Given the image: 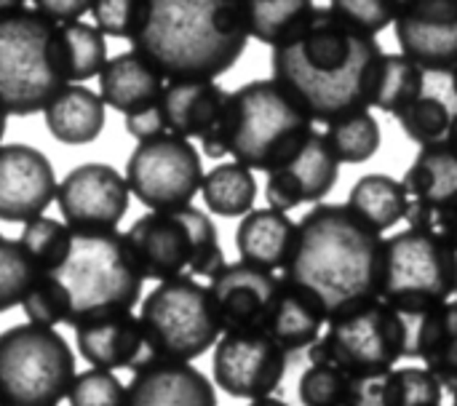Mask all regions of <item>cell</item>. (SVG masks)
<instances>
[{"label": "cell", "instance_id": "cell-19", "mask_svg": "<svg viewBox=\"0 0 457 406\" xmlns=\"http://www.w3.org/2000/svg\"><path fill=\"white\" fill-rule=\"evenodd\" d=\"M340 177V163L324 134L313 131L308 142L276 171L268 174L265 198L270 209L292 211L303 203H319L327 198Z\"/></svg>", "mask_w": 457, "mask_h": 406}, {"label": "cell", "instance_id": "cell-16", "mask_svg": "<svg viewBox=\"0 0 457 406\" xmlns=\"http://www.w3.org/2000/svg\"><path fill=\"white\" fill-rule=\"evenodd\" d=\"M284 276L254 268L249 262H228L209 278V294L222 327L228 332H265L268 316L278 300Z\"/></svg>", "mask_w": 457, "mask_h": 406}, {"label": "cell", "instance_id": "cell-48", "mask_svg": "<svg viewBox=\"0 0 457 406\" xmlns=\"http://www.w3.org/2000/svg\"><path fill=\"white\" fill-rule=\"evenodd\" d=\"M5 126H8V112L0 110V145H3V137H5Z\"/></svg>", "mask_w": 457, "mask_h": 406}, {"label": "cell", "instance_id": "cell-10", "mask_svg": "<svg viewBox=\"0 0 457 406\" xmlns=\"http://www.w3.org/2000/svg\"><path fill=\"white\" fill-rule=\"evenodd\" d=\"M139 324L155 361L190 364L222 337L209 286L190 276L161 281L139 305Z\"/></svg>", "mask_w": 457, "mask_h": 406}, {"label": "cell", "instance_id": "cell-12", "mask_svg": "<svg viewBox=\"0 0 457 406\" xmlns=\"http://www.w3.org/2000/svg\"><path fill=\"white\" fill-rule=\"evenodd\" d=\"M201 153L190 139L163 134L137 145L126 163L129 190L150 211L190 206L204 185Z\"/></svg>", "mask_w": 457, "mask_h": 406}, {"label": "cell", "instance_id": "cell-26", "mask_svg": "<svg viewBox=\"0 0 457 406\" xmlns=\"http://www.w3.org/2000/svg\"><path fill=\"white\" fill-rule=\"evenodd\" d=\"M324 324L327 316L316 305V300H311L303 289L292 286L284 278L278 300L268 316L265 335H270L289 356H295L300 351H311L319 343Z\"/></svg>", "mask_w": 457, "mask_h": 406}, {"label": "cell", "instance_id": "cell-23", "mask_svg": "<svg viewBox=\"0 0 457 406\" xmlns=\"http://www.w3.org/2000/svg\"><path fill=\"white\" fill-rule=\"evenodd\" d=\"M166 78L134 48L107 59L99 75V96L107 107L118 110L123 118L139 112L161 99Z\"/></svg>", "mask_w": 457, "mask_h": 406}, {"label": "cell", "instance_id": "cell-22", "mask_svg": "<svg viewBox=\"0 0 457 406\" xmlns=\"http://www.w3.org/2000/svg\"><path fill=\"white\" fill-rule=\"evenodd\" d=\"M230 91L214 80H174L166 83L158 112L166 134L182 139H204L222 118Z\"/></svg>", "mask_w": 457, "mask_h": 406}, {"label": "cell", "instance_id": "cell-36", "mask_svg": "<svg viewBox=\"0 0 457 406\" xmlns=\"http://www.w3.org/2000/svg\"><path fill=\"white\" fill-rule=\"evenodd\" d=\"M445 385L426 367H396L380 377V406H442Z\"/></svg>", "mask_w": 457, "mask_h": 406}, {"label": "cell", "instance_id": "cell-20", "mask_svg": "<svg viewBox=\"0 0 457 406\" xmlns=\"http://www.w3.org/2000/svg\"><path fill=\"white\" fill-rule=\"evenodd\" d=\"M72 329H75L78 353L94 369L137 372V369L153 364L139 316H134L131 311L94 316V319L78 321Z\"/></svg>", "mask_w": 457, "mask_h": 406}, {"label": "cell", "instance_id": "cell-49", "mask_svg": "<svg viewBox=\"0 0 457 406\" xmlns=\"http://www.w3.org/2000/svg\"><path fill=\"white\" fill-rule=\"evenodd\" d=\"M450 86H453V94L457 96V67L450 72Z\"/></svg>", "mask_w": 457, "mask_h": 406}, {"label": "cell", "instance_id": "cell-3", "mask_svg": "<svg viewBox=\"0 0 457 406\" xmlns=\"http://www.w3.org/2000/svg\"><path fill=\"white\" fill-rule=\"evenodd\" d=\"M131 48L169 83L214 80L233 70L249 32L238 0H139Z\"/></svg>", "mask_w": 457, "mask_h": 406}, {"label": "cell", "instance_id": "cell-18", "mask_svg": "<svg viewBox=\"0 0 457 406\" xmlns=\"http://www.w3.org/2000/svg\"><path fill=\"white\" fill-rule=\"evenodd\" d=\"M407 222L420 230H439L457 206V150L445 139L418 153L404 179Z\"/></svg>", "mask_w": 457, "mask_h": 406}, {"label": "cell", "instance_id": "cell-46", "mask_svg": "<svg viewBox=\"0 0 457 406\" xmlns=\"http://www.w3.org/2000/svg\"><path fill=\"white\" fill-rule=\"evenodd\" d=\"M249 406H292L276 396H268V399H257V402H249Z\"/></svg>", "mask_w": 457, "mask_h": 406}, {"label": "cell", "instance_id": "cell-1", "mask_svg": "<svg viewBox=\"0 0 457 406\" xmlns=\"http://www.w3.org/2000/svg\"><path fill=\"white\" fill-rule=\"evenodd\" d=\"M383 48L329 5H316L284 40L273 46V80L287 88L313 123H335L375 102Z\"/></svg>", "mask_w": 457, "mask_h": 406}, {"label": "cell", "instance_id": "cell-2", "mask_svg": "<svg viewBox=\"0 0 457 406\" xmlns=\"http://www.w3.org/2000/svg\"><path fill=\"white\" fill-rule=\"evenodd\" d=\"M383 244L348 203H316L297 222L284 278L316 300L329 324L380 300Z\"/></svg>", "mask_w": 457, "mask_h": 406}, {"label": "cell", "instance_id": "cell-7", "mask_svg": "<svg viewBox=\"0 0 457 406\" xmlns=\"http://www.w3.org/2000/svg\"><path fill=\"white\" fill-rule=\"evenodd\" d=\"M123 236L139 273L158 284L177 276L212 278L228 265L212 217L193 203L145 214Z\"/></svg>", "mask_w": 457, "mask_h": 406}, {"label": "cell", "instance_id": "cell-31", "mask_svg": "<svg viewBox=\"0 0 457 406\" xmlns=\"http://www.w3.org/2000/svg\"><path fill=\"white\" fill-rule=\"evenodd\" d=\"M249 37L276 46L284 40L313 8V0H238Z\"/></svg>", "mask_w": 457, "mask_h": 406}, {"label": "cell", "instance_id": "cell-45", "mask_svg": "<svg viewBox=\"0 0 457 406\" xmlns=\"http://www.w3.org/2000/svg\"><path fill=\"white\" fill-rule=\"evenodd\" d=\"M24 3H27V0H0V16L13 13V11H19V8H27Z\"/></svg>", "mask_w": 457, "mask_h": 406}, {"label": "cell", "instance_id": "cell-51", "mask_svg": "<svg viewBox=\"0 0 457 406\" xmlns=\"http://www.w3.org/2000/svg\"><path fill=\"white\" fill-rule=\"evenodd\" d=\"M0 406H5V402H3V399H0Z\"/></svg>", "mask_w": 457, "mask_h": 406}, {"label": "cell", "instance_id": "cell-40", "mask_svg": "<svg viewBox=\"0 0 457 406\" xmlns=\"http://www.w3.org/2000/svg\"><path fill=\"white\" fill-rule=\"evenodd\" d=\"M70 406H123L126 385L107 369H86L75 375L72 388L67 394Z\"/></svg>", "mask_w": 457, "mask_h": 406}, {"label": "cell", "instance_id": "cell-14", "mask_svg": "<svg viewBox=\"0 0 457 406\" xmlns=\"http://www.w3.org/2000/svg\"><path fill=\"white\" fill-rule=\"evenodd\" d=\"M129 203L126 177L107 163L75 166L56 187V206L72 233L118 230Z\"/></svg>", "mask_w": 457, "mask_h": 406}, {"label": "cell", "instance_id": "cell-37", "mask_svg": "<svg viewBox=\"0 0 457 406\" xmlns=\"http://www.w3.org/2000/svg\"><path fill=\"white\" fill-rule=\"evenodd\" d=\"M40 270L21 249L19 238L0 236V313L24 302L32 286L40 281Z\"/></svg>", "mask_w": 457, "mask_h": 406}, {"label": "cell", "instance_id": "cell-30", "mask_svg": "<svg viewBox=\"0 0 457 406\" xmlns=\"http://www.w3.org/2000/svg\"><path fill=\"white\" fill-rule=\"evenodd\" d=\"M204 203L212 214L220 217H244L254 209L257 179L254 171L244 163H220L214 166L201 185Z\"/></svg>", "mask_w": 457, "mask_h": 406}, {"label": "cell", "instance_id": "cell-13", "mask_svg": "<svg viewBox=\"0 0 457 406\" xmlns=\"http://www.w3.org/2000/svg\"><path fill=\"white\" fill-rule=\"evenodd\" d=\"M289 353L265 332H228L214 345V385L233 399H268L284 383Z\"/></svg>", "mask_w": 457, "mask_h": 406}, {"label": "cell", "instance_id": "cell-11", "mask_svg": "<svg viewBox=\"0 0 457 406\" xmlns=\"http://www.w3.org/2000/svg\"><path fill=\"white\" fill-rule=\"evenodd\" d=\"M75 380V356L51 327L19 324L0 335V399L5 406H56Z\"/></svg>", "mask_w": 457, "mask_h": 406}, {"label": "cell", "instance_id": "cell-8", "mask_svg": "<svg viewBox=\"0 0 457 406\" xmlns=\"http://www.w3.org/2000/svg\"><path fill=\"white\" fill-rule=\"evenodd\" d=\"M457 297V262L436 230L407 228L383 244L380 300L404 319H423Z\"/></svg>", "mask_w": 457, "mask_h": 406}, {"label": "cell", "instance_id": "cell-15", "mask_svg": "<svg viewBox=\"0 0 457 406\" xmlns=\"http://www.w3.org/2000/svg\"><path fill=\"white\" fill-rule=\"evenodd\" d=\"M402 54L423 72L457 67V0H402L394 21Z\"/></svg>", "mask_w": 457, "mask_h": 406}, {"label": "cell", "instance_id": "cell-5", "mask_svg": "<svg viewBox=\"0 0 457 406\" xmlns=\"http://www.w3.org/2000/svg\"><path fill=\"white\" fill-rule=\"evenodd\" d=\"M67 86L62 24L35 8L0 16V110L35 115Z\"/></svg>", "mask_w": 457, "mask_h": 406}, {"label": "cell", "instance_id": "cell-17", "mask_svg": "<svg viewBox=\"0 0 457 406\" xmlns=\"http://www.w3.org/2000/svg\"><path fill=\"white\" fill-rule=\"evenodd\" d=\"M51 161L29 145H0V222H32L56 201Z\"/></svg>", "mask_w": 457, "mask_h": 406}, {"label": "cell", "instance_id": "cell-41", "mask_svg": "<svg viewBox=\"0 0 457 406\" xmlns=\"http://www.w3.org/2000/svg\"><path fill=\"white\" fill-rule=\"evenodd\" d=\"M402 0H329V11L345 24L378 35L396 21Z\"/></svg>", "mask_w": 457, "mask_h": 406}, {"label": "cell", "instance_id": "cell-28", "mask_svg": "<svg viewBox=\"0 0 457 406\" xmlns=\"http://www.w3.org/2000/svg\"><path fill=\"white\" fill-rule=\"evenodd\" d=\"M303 406H380V380L353 377L332 364H311L297 383Z\"/></svg>", "mask_w": 457, "mask_h": 406}, {"label": "cell", "instance_id": "cell-27", "mask_svg": "<svg viewBox=\"0 0 457 406\" xmlns=\"http://www.w3.org/2000/svg\"><path fill=\"white\" fill-rule=\"evenodd\" d=\"M43 115L51 137L62 145H88L107 123L104 99L86 86H67Z\"/></svg>", "mask_w": 457, "mask_h": 406}, {"label": "cell", "instance_id": "cell-34", "mask_svg": "<svg viewBox=\"0 0 457 406\" xmlns=\"http://www.w3.org/2000/svg\"><path fill=\"white\" fill-rule=\"evenodd\" d=\"M62 46L70 83H86L99 78L107 64V43L96 24L86 21H64L62 24Z\"/></svg>", "mask_w": 457, "mask_h": 406}, {"label": "cell", "instance_id": "cell-35", "mask_svg": "<svg viewBox=\"0 0 457 406\" xmlns=\"http://www.w3.org/2000/svg\"><path fill=\"white\" fill-rule=\"evenodd\" d=\"M19 244L27 252V257L35 262V268L43 276H48V273L59 270L64 265V260L70 257L72 230L59 220L37 217V220L24 225V230L19 236Z\"/></svg>", "mask_w": 457, "mask_h": 406}, {"label": "cell", "instance_id": "cell-4", "mask_svg": "<svg viewBox=\"0 0 457 406\" xmlns=\"http://www.w3.org/2000/svg\"><path fill=\"white\" fill-rule=\"evenodd\" d=\"M313 134V118L270 80H252L230 91L220 123L201 139L209 158L233 155L252 171H276Z\"/></svg>", "mask_w": 457, "mask_h": 406}, {"label": "cell", "instance_id": "cell-24", "mask_svg": "<svg viewBox=\"0 0 457 406\" xmlns=\"http://www.w3.org/2000/svg\"><path fill=\"white\" fill-rule=\"evenodd\" d=\"M297 222L278 209H252L241 217L236 230V249L241 262H249L262 270H284L295 246Z\"/></svg>", "mask_w": 457, "mask_h": 406}, {"label": "cell", "instance_id": "cell-33", "mask_svg": "<svg viewBox=\"0 0 457 406\" xmlns=\"http://www.w3.org/2000/svg\"><path fill=\"white\" fill-rule=\"evenodd\" d=\"M337 163H367L370 158L378 155L383 134H380V123L370 110L361 112H351L335 123L327 126L324 131Z\"/></svg>", "mask_w": 457, "mask_h": 406}, {"label": "cell", "instance_id": "cell-25", "mask_svg": "<svg viewBox=\"0 0 457 406\" xmlns=\"http://www.w3.org/2000/svg\"><path fill=\"white\" fill-rule=\"evenodd\" d=\"M412 359L445 388L457 391V300L426 313L412 327Z\"/></svg>", "mask_w": 457, "mask_h": 406}, {"label": "cell", "instance_id": "cell-29", "mask_svg": "<svg viewBox=\"0 0 457 406\" xmlns=\"http://www.w3.org/2000/svg\"><path fill=\"white\" fill-rule=\"evenodd\" d=\"M348 206L378 233L391 230L407 217V193L402 179L388 174H364L348 193Z\"/></svg>", "mask_w": 457, "mask_h": 406}, {"label": "cell", "instance_id": "cell-47", "mask_svg": "<svg viewBox=\"0 0 457 406\" xmlns=\"http://www.w3.org/2000/svg\"><path fill=\"white\" fill-rule=\"evenodd\" d=\"M447 142L457 150V112H453V123H450V131H447Z\"/></svg>", "mask_w": 457, "mask_h": 406}, {"label": "cell", "instance_id": "cell-21", "mask_svg": "<svg viewBox=\"0 0 457 406\" xmlns=\"http://www.w3.org/2000/svg\"><path fill=\"white\" fill-rule=\"evenodd\" d=\"M123 406H217V391L193 364L155 361L134 372Z\"/></svg>", "mask_w": 457, "mask_h": 406}, {"label": "cell", "instance_id": "cell-44", "mask_svg": "<svg viewBox=\"0 0 457 406\" xmlns=\"http://www.w3.org/2000/svg\"><path fill=\"white\" fill-rule=\"evenodd\" d=\"M445 241H447V246L453 249V254H455V262H457V206L442 220V225H439V230H436Z\"/></svg>", "mask_w": 457, "mask_h": 406}, {"label": "cell", "instance_id": "cell-50", "mask_svg": "<svg viewBox=\"0 0 457 406\" xmlns=\"http://www.w3.org/2000/svg\"><path fill=\"white\" fill-rule=\"evenodd\" d=\"M453 406H457V391H455V394H453Z\"/></svg>", "mask_w": 457, "mask_h": 406}, {"label": "cell", "instance_id": "cell-32", "mask_svg": "<svg viewBox=\"0 0 457 406\" xmlns=\"http://www.w3.org/2000/svg\"><path fill=\"white\" fill-rule=\"evenodd\" d=\"M423 94H426V72L404 54H386L378 70L372 107H380L383 112H391L396 118L407 104H412Z\"/></svg>", "mask_w": 457, "mask_h": 406}, {"label": "cell", "instance_id": "cell-6", "mask_svg": "<svg viewBox=\"0 0 457 406\" xmlns=\"http://www.w3.org/2000/svg\"><path fill=\"white\" fill-rule=\"evenodd\" d=\"M70 292V324L134 311L142 300L145 276L139 273L126 236L118 230L102 233H72V249L64 265L48 273Z\"/></svg>", "mask_w": 457, "mask_h": 406}, {"label": "cell", "instance_id": "cell-9", "mask_svg": "<svg viewBox=\"0 0 457 406\" xmlns=\"http://www.w3.org/2000/svg\"><path fill=\"white\" fill-rule=\"evenodd\" d=\"M412 319L383 300L361 305L329 321V329L308 351L311 364H332L353 377L380 380L402 359H412Z\"/></svg>", "mask_w": 457, "mask_h": 406}, {"label": "cell", "instance_id": "cell-39", "mask_svg": "<svg viewBox=\"0 0 457 406\" xmlns=\"http://www.w3.org/2000/svg\"><path fill=\"white\" fill-rule=\"evenodd\" d=\"M21 311L29 324L37 327H56V324H70V292L64 284L54 276H40V281L32 286V292L24 297Z\"/></svg>", "mask_w": 457, "mask_h": 406}, {"label": "cell", "instance_id": "cell-43", "mask_svg": "<svg viewBox=\"0 0 457 406\" xmlns=\"http://www.w3.org/2000/svg\"><path fill=\"white\" fill-rule=\"evenodd\" d=\"M94 0H32V8L43 16L64 24V21H80L91 11Z\"/></svg>", "mask_w": 457, "mask_h": 406}, {"label": "cell", "instance_id": "cell-38", "mask_svg": "<svg viewBox=\"0 0 457 406\" xmlns=\"http://www.w3.org/2000/svg\"><path fill=\"white\" fill-rule=\"evenodd\" d=\"M396 120L415 145L428 147V145L447 139V131L453 123V110L447 107L445 99H439L434 94H423L412 104H407L396 115Z\"/></svg>", "mask_w": 457, "mask_h": 406}, {"label": "cell", "instance_id": "cell-42", "mask_svg": "<svg viewBox=\"0 0 457 406\" xmlns=\"http://www.w3.org/2000/svg\"><path fill=\"white\" fill-rule=\"evenodd\" d=\"M139 0H94L91 16L104 37H131Z\"/></svg>", "mask_w": 457, "mask_h": 406}]
</instances>
